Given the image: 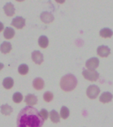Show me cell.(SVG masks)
Returning <instances> with one entry per match:
<instances>
[{
	"label": "cell",
	"mask_w": 113,
	"mask_h": 127,
	"mask_svg": "<svg viewBox=\"0 0 113 127\" xmlns=\"http://www.w3.org/2000/svg\"><path fill=\"white\" fill-rule=\"evenodd\" d=\"M44 121L37 109L27 106L19 113L17 119V127H42Z\"/></svg>",
	"instance_id": "cell-1"
},
{
	"label": "cell",
	"mask_w": 113,
	"mask_h": 127,
	"mask_svg": "<svg viewBox=\"0 0 113 127\" xmlns=\"http://www.w3.org/2000/svg\"><path fill=\"white\" fill-rule=\"evenodd\" d=\"M60 87L64 91H71L75 89L77 84V78L71 73L61 77L60 80Z\"/></svg>",
	"instance_id": "cell-2"
},
{
	"label": "cell",
	"mask_w": 113,
	"mask_h": 127,
	"mask_svg": "<svg viewBox=\"0 0 113 127\" xmlns=\"http://www.w3.org/2000/svg\"><path fill=\"white\" fill-rule=\"evenodd\" d=\"M82 73L85 79L91 81H96L99 77V73L96 70L84 69Z\"/></svg>",
	"instance_id": "cell-3"
},
{
	"label": "cell",
	"mask_w": 113,
	"mask_h": 127,
	"mask_svg": "<svg viewBox=\"0 0 113 127\" xmlns=\"http://www.w3.org/2000/svg\"><path fill=\"white\" fill-rule=\"evenodd\" d=\"M100 93V89L99 87L96 85H91L87 87L86 93L89 98L94 99L97 98Z\"/></svg>",
	"instance_id": "cell-4"
},
{
	"label": "cell",
	"mask_w": 113,
	"mask_h": 127,
	"mask_svg": "<svg viewBox=\"0 0 113 127\" xmlns=\"http://www.w3.org/2000/svg\"><path fill=\"white\" fill-rule=\"evenodd\" d=\"M11 25L18 29H21L25 25V19L22 17L18 16L12 20Z\"/></svg>",
	"instance_id": "cell-5"
},
{
	"label": "cell",
	"mask_w": 113,
	"mask_h": 127,
	"mask_svg": "<svg viewBox=\"0 0 113 127\" xmlns=\"http://www.w3.org/2000/svg\"><path fill=\"white\" fill-rule=\"evenodd\" d=\"M99 65V60L97 58H91L88 60H87L85 63V66L88 69L95 70Z\"/></svg>",
	"instance_id": "cell-6"
},
{
	"label": "cell",
	"mask_w": 113,
	"mask_h": 127,
	"mask_svg": "<svg viewBox=\"0 0 113 127\" xmlns=\"http://www.w3.org/2000/svg\"><path fill=\"white\" fill-rule=\"evenodd\" d=\"M40 19L43 23L46 24L50 23L54 20V17L51 13L48 11H43L40 14Z\"/></svg>",
	"instance_id": "cell-7"
},
{
	"label": "cell",
	"mask_w": 113,
	"mask_h": 127,
	"mask_svg": "<svg viewBox=\"0 0 113 127\" xmlns=\"http://www.w3.org/2000/svg\"><path fill=\"white\" fill-rule=\"evenodd\" d=\"M32 59L36 64H41L44 61L43 54L38 50H35L32 53Z\"/></svg>",
	"instance_id": "cell-8"
},
{
	"label": "cell",
	"mask_w": 113,
	"mask_h": 127,
	"mask_svg": "<svg viewBox=\"0 0 113 127\" xmlns=\"http://www.w3.org/2000/svg\"><path fill=\"white\" fill-rule=\"evenodd\" d=\"M97 54L101 57H107L111 54V49L107 46L102 45L97 48Z\"/></svg>",
	"instance_id": "cell-9"
},
{
	"label": "cell",
	"mask_w": 113,
	"mask_h": 127,
	"mask_svg": "<svg viewBox=\"0 0 113 127\" xmlns=\"http://www.w3.org/2000/svg\"><path fill=\"white\" fill-rule=\"evenodd\" d=\"M3 10L5 13L8 17H11L15 14V9L14 7L13 4L9 2V3H7L3 6Z\"/></svg>",
	"instance_id": "cell-10"
},
{
	"label": "cell",
	"mask_w": 113,
	"mask_h": 127,
	"mask_svg": "<svg viewBox=\"0 0 113 127\" xmlns=\"http://www.w3.org/2000/svg\"><path fill=\"white\" fill-rule=\"evenodd\" d=\"M25 101L26 104L28 105V106H33V105H36L37 103L38 99L37 97L34 95V94H28L25 97Z\"/></svg>",
	"instance_id": "cell-11"
},
{
	"label": "cell",
	"mask_w": 113,
	"mask_h": 127,
	"mask_svg": "<svg viewBox=\"0 0 113 127\" xmlns=\"http://www.w3.org/2000/svg\"><path fill=\"white\" fill-rule=\"evenodd\" d=\"M34 88L36 90H41L44 87V81L40 77H36L33 80L32 82Z\"/></svg>",
	"instance_id": "cell-12"
},
{
	"label": "cell",
	"mask_w": 113,
	"mask_h": 127,
	"mask_svg": "<svg viewBox=\"0 0 113 127\" xmlns=\"http://www.w3.org/2000/svg\"><path fill=\"white\" fill-rule=\"evenodd\" d=\"M113 97V95L110 92H104L100 96L99 100H100L101 102H102L103 103H109V102H111L112 101Z\"/></svg>",
	"instance_id": "cell-13"
},
{
	"label": "cell",
	"mask_w": 113,
	"mask_h": 127,
	"mask_svg": "<svg viewBox=\"0 0 113 127\" xmlns=\"http://www.w3.org/2000/svg\"><path fill=\"white\" fill-rule=\"evenodd\" d=\"M12 46L9 42H3L0 45V51L3 54H7L11 50Z\"/></svg>",
	"instance_id": "cell-14"
},
{
	"label": "cell",
	"mask_w": 113,
	"mask_h": 127,
	"mask_svg": "<svg viewBox=\"0 0 113 127\" xmlns=\"http://www.w3.org/2000/svg\"><path fill=\"white\" fill-rule=\"evenodd\" d=\"M3 36L6 39H11L15 36V31L11 27H6L4 30Z\"/></svg>",
	"instance_id": "cell-15"
},
{
	"label": "cell",
	"mask_w": 113,
	"mask_h": 127,
	"mask_svg": "<svg viewBox=\"0 0 113 127\" xmlns=\"http://www.w3.org/2000/svg\"><path fill=\"white\" fill-rule=\"evenodd\" d=\"M14 84V81L13 78L10 77H7L5 78L3 81V86L6 89H9L13 87Z\"/></svg>",
	"instance_id": "cell-16"
},
{
	"label": "cell",
	"mask_w": 113,
	"mask_h": 127,
	"mask_svg": "<svg viewBox=\"0 0 113 127\" xmlns=\"http://www.w3.org/2000/svg\"><path fill=\"white\" fill-rule=\"evenodd\" d=\"M113 34V31L109 28H103L100 31V35L103 38H111Z\"/></svg>",
	"instance_id": "cell-17"
},
{
	"label": "cell",
	"mask_w": 113,
	"mask_h": 127,
	"mask_svg": "<svg viewBox=\"0 0 113 127\" xmlns=\"http://www.w3.org/2000/svg\"><path fill=\"white\" fill-rule=\"evenodd\" d=\"M13 112V108L7 104H5L1 106V113L4 115H9Z\"/></svg>",
	"instance_id": "cell-18"
},
{
	"label": "cell",
	"mask_w": 113,
	"mask_h": 127,
	"mask_svg": "<svg viewBox=\"0 0 113 127\" xmlns=\"http://www.w3.org/2000/svg\"><path fill=\"white\" fill-rule=\"evenodd\" d=\"M48 38L46 36H40L38 38V44L42 48H46L48 46Z\"/></svg>",
	"instance_id": "cell-19"
},
{
	"label": "cell",
	"mask_w": 113,
	"mask_h": 127,
	"mask_svg": "<svg viewBox=\"0 0 113 127\" xmlns=\"http://www.w3.org/2000/svg\"><path fill=\"white\" fill-rule=\"evenodd\" d=\"M50 118L52 122L54 123H57L59 122V115L55 110H52L50 113Z\"/></svg>",
	"instance_id": "cell-20"
},
{
	"label": "cell",
	"mask_w": 113,
	"mask_h": 127,
	"mask_svg": "<svg viewBox=\"0 0 113 127\" xmlns=\"http://www.w3.org/2000/svg\"><path fill=\"white\" fill-rule=\"evenodd\" d=\"M69 115V110L68 108L65 106L61 107L60 110V117L63 119H66L68 118Z\"/></svg>",
	"instance_id": "cell-21"
},
{
	"label": "cell",
	"mask_w": 113,
	"mask_h": 127,
	"mask_svg": "<svg viewBox=\"0 0 113 127\" xmlns=\"http://www.w3.org/2000/svg\"><path fill=\"white\" fill-rule=\"evenodd\" d=\"M18 71L21 75H26L28 72V66L25 64H21L18 67Z\"/></svg>",
	"instance_id": "cell-22"
},
{
	"label": "cell",
	"mask_w": 113,
	"mask_h": 127,
	"mask_svg": "<svg viewBox=\"0 0 113 127\" xmlns=\"http://www.w3.org/2000/svg\"><path fill=\"white\" fill-rule=\"evenodd\" d=\"M23 99V96L19 92H16L13 95V101L16 103H21Z\"/></svg>",
	"instance_id": "cell-23"
},
{
	"label": "cell",
	"mask_w": 113,
	"mask_h": 127,
	"mask_svg": "<svg viewBox=\"0 0 113 127\" xmlns=\"http://www.w3.org/2000/svg\"><path fill=\"white\" fill-rule=\"evenodd\" d=\"M54 95L53 93L50 92V91H46L44 93L43 98L44 100L46 102H50V101L53 99Z\"/></svg>",
	"instance_id": "cell-24"
},
{
	"label": "cell",
	"mask_w": 113,
	"mask_h": 127,
	"mask_svg": "<svg viewBox=\"0 0 113 127\" xmlns=\"http://www.w3.org/2000/svg\"><path fill=\"white\" fill-rule=\"evenodd\" d=\"M40 115L41 116V117L43 119L44 121H45L48 118V112L46 109H41V111H40Z\"/></svg>",
	"instance_id": "cell-25"
},
{
	"label": "cell",
	"mask_w": 113,
	"mask_h": 127,
	"mask_svg": "<svg viewBox=\"0 0 113 127\" xmlns=\"http://www.w3.org/2000/svg\"><path fill=\"white\" fill-rule=\"evenodd\" d=\"M3 24L1 22H0V32H1L2 31H3Z\"/></svg>",
	"instance_id": "cell-26"
},
{
	"label": "cell",
	"mask_w": 113,
	"mask_h": 127,
	"mask_svg": "<svg viewBox=\"0 0 113 127\" xmlns=\"http://www.w3.org/2000/svg\"><path fill=\"white\" fill-rule=\"evenodd\" d=\"M3 66H4L3 64L0 63V70H1V69H3Z\"/></svg>",
	"instance_id": "cell-27"
}]
</instances>
